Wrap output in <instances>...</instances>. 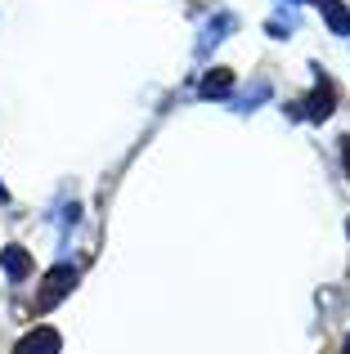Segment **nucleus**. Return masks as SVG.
I'll use <instances>...</instances> for the list:
<instances>
[{"instance_id":"f257e3e1","label":"nucleus","mask_w":350,"mask_h":354,"mask_svg":"<svg viewBox=\"0 0 350 354\" xmlns=\"http://www.w3.org/2000/svg\"><path fill=\"white\" fill-rule=\"evenodd\" d=\"M342 148H346V171H350V139H346V144H342Z\"/></svg>"}]
</instances>
